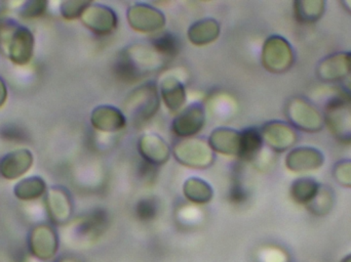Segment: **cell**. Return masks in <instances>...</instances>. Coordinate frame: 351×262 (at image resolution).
I'll list each match as a JSON object with an SVG mask.
<instances>
[{"mask_svg":"<svg viewBox=\"0 0 351 262\" xmlns=\"http://www.w3.org/2000/svg\"><path fill=\"white\" fill-rule=\"evenodd\" d=\"M166 63L152 45L133 44L121 51L115 68L121 79L131 82L158 71Z\"/></svg>","mask_w":351,"mask_h":262,"instance_id":"1","label":"cell"},{"mask_svg":"<svg viewBox=\"0 0 351 262\" xmlns=\"http://www.w3.org/2000/svg\"><path fill=\"white\" fill-rule=\"evenodd\" d=\"M34 43L28 28L10 18H0V53L14 65H26L31 61Z\"/></svg>","mask_w":351,"mask_h":262,"instance_id":"2","label":"cell"},{"mask_svg":"<svg viewBox=\"0 0 351 262\" xmlns=\"http://www.w3.org/2000/svg\"><path fill=\"white\" fill-rule=\"evenodd\" d=\"M324 119L338 142L351 144V90H342L328 101Z\"/></svg>","mask_w":351,"mask_h":262,"instance_id":"3","label":"cell"},{"mask_svg":"<svg viewBox=\"0 0 351 262\" xmlns=\"http://www.w3.org/2000/svg\"><path fill=\"white\" fill-rule=\"evenodd\" d=\"M289 125L297 131L317 133L325 127L323 113L304 96H294L287 102L285 109Z\"/></svg>","mask_w":351,"mask_h":262,"instance_id":"4","label":"cell"},{"mask_svg":"<svg viewBox=\"0 0 351 262\" xmlns=\"http://www.w3.org/2000/svg\"><path fill=\"white\" fill-rule=\"evenodd\" d=\"M160 96L154 83H145L134 90L125 99V114L138 123L152 119L158 113Z\"/></svg>","mask_w":351,"mask_h":262,"instance_id":"5","label":"cell"},{"mask_svg":"<svg viewBox=\"0 0 351 262\" xmlns=\"http://www.w3.org/2000/svg\"><path fill=\"white\" fill-rule=\"evenodd\" d=\"M295 63V53L284 37L272 35L266 39L262 49V65L270 73L282 74Z\"/></svg>","mask_w":351,"mask_h":262,"instance_id":"6","label":"cell"},{"mask_svg":"<svg viewBox=\"0 0 351 262\" xmlns=\"http://www.w3.org/2000/svg\"><path fill=\"white\" fill-rule=\"evenodd\" d=\"M178 162L190 168H208L215 160L214 152L208 142L199 138H184L174 146Z\"/></svg>","mask_w":351,"mask_h":262,"instance_id":"7","label":"cell"},{"mask_svg":"<svg viewBox=\"0 0 351 262\" xmlns=\"http://www.w3.org/2000/svg\"><path fill=\"white\" fill-rule=\"evenodd\" d=\"M28 248L31 257L49 261L59 250V236L51 224H39L31 228L28 235Z\"/></svg>","mask_w":351,"mask_h":262,"instance_id":"8","label":"cell"},{"mask_svg":"<svg viewBox=\"0 0 351 262\" xmlns=\"http://www.w3.org/2000/svg\"><path fill=\"white\" fill-rule=\"evenodd\" d=\"M264 144L276 153L292 150L299 140L298 131L289 123L282 121H270L261 129Z\"/></svg>","mask_w":351,"mask_h":262,"instance_id":"9","label":"cell"},{"mask_svg":"<svg viewBox=\"0 0 351 262\" xmlns=\"http://www.w3.org/2000/svg\"><path fill=\"white\" fill-rule=\"evenodd\" d=\"M315 73L325 83H337L351 77V51H339L324 57L317 64Z\"/></svg>","mask_w":351,"mask_h":262,"instance_id":"10","label":"cell"},{"mask_svg":"<svg viewBox=\"0 0 351 262\" xmlns=\"http://www.w3.org/2000/svg\"><path fill=\"white\" fill-rule=\"evenodd\" d=\"M45 207L49 220L56 226L69 222L73 213V202L69 192L63 187H49L45 194Z\"/></svg>","mask_w":351,"mask_h":262,"instance_id":"11","label":"cell"},{"mask_svg":"<svg viewBox=\"0 0 351 262\" xmlns=\"http://www.w3.org/2000/svg\"><path fill=\"white\" fill-rule=\"evenodd\" d=\"M130 26L138 32L154 33L166 24L165 14L160 10L145 3H136L128 10Z\"/></svg>","mask_w":351,"mask_h":262,"instance_id":"12","label":"cell"},{"mask_svg":"<svg viewBox=\"0 0 351 262\" xmlns=\"http://www.w3.org/2000/svg\"><path fill=\"white\" fill-rule=\"evenodd\" d=\"M80 18L82 24L97 35L110 34L119 23L117 14L110 8L92 2L82 12Z\"/></svg>","mask_w":351,"mask_h":262,"instance_id":"13","label":"cell"},{"mask_svg":"<svg viewBox=\"0 0 351 262\" xmlns=\"http://www.w3.org/2000/svg\"><path fill=\"white\" fill-rule=\"evenodd\" d=\"M325 163V155L313 146L292 148L286 157V166L295 173H306L317 170Z\"/></svg>","mask_w":351,"mask_h":262,"instance_id":"14","label":"cell"},{"mask_svg":"<svg viewBox=\"0 0 351 262\" xmlns=\"http://www.w3.org/2000/svg\"><path fill=\"white\" fill-rule=\"evenodd\" d=\"M206 113L202 105H190L176 116L173 121V132L179 137L188 138L202 131Z\"/></svg>","mask_w":351,"mask_h":262,"instance_id":"15","label":"cell"},{"mask_svg":"<svg viewBox=\"0 0 351 262\" xmlns=\"http://www.w3.org/2000/svg\"><path fill=\"white\" fill-rule=\"evenodd\" d=\"M33 165V154L27 148L12 150L0 160V174L8 181L20 179Z\"/></svg>","mask_w":351,"mask_h":262,"instance_id":"16","label":"cell"},{"mask_svg":"<svg viewBox=\"0 0 351 262\" xmlns=\"http://www.w3.org/2000/svg\"><path fill=\"white\" fill-rule=\"evenodd\" d=\"M138 148L145 162L152 165L165 164L170 158L171 150L168 144L156 134L142 136Z\"/></svg>","mask_w":351,"mask_h":262,"instance_id":"17","label":"cell"},{"mask_svg":"<svg viewBox=\"0 0 351 262\" xmlns=\"http://www.w3.org/2000/svg\"><path fill=\"white\" fill-rule=\"evenodd\" d=\"M90 122L97 131L117 132L127 125L125 114L112 106H99L93 111Z\"/></svg>","mask_w":351,"mask_h":262,"instance_id":"18","label":"cell"},{"mask_svg":"<svg viewBox=\"0 0 351 262\" xmlns=\"http://www.w3.org/2000/svg\"><path fill=\"white\" fill-rule=\"evenodd\" d=\"M208 142L213 150L220 154L237 157L241 154V131L221 127L210 133Z\"/></svg>","mask_w":351,"mask_h":262,"instance_id":"19","label":"cell"},{"mask_svg":"<svg viewBox=\"0 0 351 262\" xmlns=\"http://www.w3.org/2000/svg\"><path fill=\"white\" fill-rule=\"evenodd\" d=\"M160 94L171 112H178L185 104L186 92L183 83L170 76L165 78L160 86Z\"/></svg>","mask_w":351,"mask_h":262,"instance_id":"20","label":"cell"},{"mask_svg":"<svg viewBox=\"0 0 351 262\" xmlns=\"http://www.w3.org/2000/svg\"><path fill=\"white\" fill-rule=\"evenodd\" d=\"M220 34V25L214 18H204L194 23L188 30V38L195 45L214 42Z\"/></svg>","mask_w":351,"mask_h":262,"instance_id":"21","label":"cell"},{"mask_svg":"<svg viewBox=\"0 0 351 262\" xmlns=\"http://www.w3.org/2000/svg\"><path fill=\"white\" fill-rule=\"evenodd\" d=\"M324 0H297L294 2V16L300 24H315L326 12Z\"/></svg>","mask_w":351,"mask_h":262,"instance_id":"22","label":"cell"},{"mask_svg":"<svg viewBox=\"0 0 351 262\" xmlns=\"http://www.w3.org/2000/svg\"><path fill=\"white\" fill-rule=\"evenodd\" d=\"M263 138L261 131L255 127H249L241 131V154L239 158L245 161L258 159L263 148Z\"/></svg>","mask_w":351,"mask_h":262,"instance_id":"23","label":"cell"},{"mask_svg":"<svg viewBox=\"0 0 351 262\" xmlns=\"http://www.w3.org/2000/svg\"><path fill=\"white\" fill-rule=\"evenodd\" d=\"M319 187L321 183L315 179L311 177H301L296 179L291 185V197L297 204L306 207L319 193Z\"/></svg>","mask_w":351,"mask_h":262,"instance_id":"24","label":"cell"},{"mask_svg":"<svg viewBox=\"0 0 351 262\" xmlns=\"http://www.w3.org/2000/svg\"><path fill=\"white\" fill-rule=\"evenodd\" d=\"M47 183L39 176L27 177L14 187V195L22 201H34L47 194Z\"/></svg>","mask_w":351,"mask_h":262,"instance_id":"25","label":"cell"},{"mask_svg":"<svg viewBox=\"0 0 351 262\" xmlns=\"http://www.w3.org/2000/svg\"><path fill=\"white\" fill-rule=\"evenodd\" d=\"M183 193L191 203L198 205L208 203L214 195L212 187L204 179L198 177H190L185 181Z\"/></svg>","mask_w":351,"mask_h":262,"instance_id":"26","label":"cell"},{"mask_svg":"<svg viewBox=\"0 0 351 262\" xmlns=\"http://www.w3.org/2000/svg\"><path fill=\"white\" fill-rule=\"evenodd\" d=\"M150 45L168 61L173 59L180 51V41L172 33L164 32L152 39Z\"/></svg>","mask_w":351,"mask_h":262,"instance_id":"27","label":"cell"},{"mask_svg":"<svg viewBox=\"0 0 351 262\" xmlns=\"http://www.w3.org/2000/svg\"><path fill=\"white\" fill-rule=\"evenodd\" d=\"M334 202H335V195H334L333 189L328 185H321L319 193L311 201V203L306 206V208L311 213L315 214V215H326L331 211Z\"/></svg>","mask_w":351,"mask_h":262,"instance_id":"28","label":"cell"},{"mask_svg":"<svg viewBox=\"0 0 351 262\" xmlns=\"http://www.w3.org/2000/svg\"><path fill=\"white\" fill-rule=\"evenodd\" d=\"M90 2L82 0H67L63 1L60 6V12L66 20H74L80 18L82 12L90 5Z\"/></svg>","mask_w":351,"mask_h":262,"instance_id":"29","label":"cell"},{"mask_svg":"<svg viewBox=\"0 0 351 262\" xmlns=\"http://www.w3.org/2000/svg\"><path fill=\"white\" fill-rule=\"evenodd\" d=\"M334 179L336 183H339L342 187H350L351 189V160L338 161L334 165L333 170H332Z\"/></svg>","mask_w":351,"mask_h":262,"instance_id":"30","label":"cell"},{"mask_svg":"<svg viewBox=\"0 0 351 262\" xmlns=\"http://www.w3.org/2000/svg\"><path fill=\"white\" fill-rule=\"evenodd\" d=\"M47 2L45 0H31L26 2L20 10V16L24 18H36L43 16L47 10Z\"/></svg>","mask_w":351,"mask_h":262,"instance_id":"31","label":"cell"},{"mask_svg":"<svg viewBox=\"0 0 351 262\" xmlns=\"http://www.w3.org/2000/svg\"><path fill=\"white\" fill-rule=\"evenodd\" d=\"M137 215L140 220H154V216L158 212V204L154 199H143L137 204L136 208Z\"/></svg>","mask_w":351,"mask_h":262,"instance_id":"32","label":"cell"},{"mask_svg":"<svg viewBox=\"0 0 351 262\" xmlns=\"http://www.w3.org/2000/svg\"><path fill=\"white\" fill-rule=\"evenodd\" d=\"M6 100H8V88L4 80L0 77V108L5 104Z\"/></svg>","mask_w":351,"mask_h":262,"instance_id":"33","label":"cell"},{"mask_svg":"<svg viewBox=\"0 0 351 262\" xmlns=\"http://www.w3.org/2000/svg\"><path fill=\"white\" fill-rule=\"evenodd\" d=\"M55 262H84L80 257H75V255L66 254L62 255L59 259H56Z\"/></svg>","mask_w":351,"mask_h":262,"instance_id":"34","label":"cell"},{"mask_svg":"<svg viewBox=\"0 0 351 262\" xmlns=\"http://www.w3.org/2000/svg\"><path fill=\"white\" fill-rule=\"evenodd\" d=\"M342 5L346 8V10L351 14V1H342Z\"/></svg>","mask_w":351,"mask_h":262,"instance_id":"35","label":"cell"},{"mask_svg":"<svg viewBox=\"0 0 351 262\" xmlns=\"http://www.w3.org/2000/svg\"><path fill=\"white\" fill-rule=\"evenodd\" d=\"M341 262H351V254L348 255V257H344L343 259H342Z\"/></svg>","mask_w":351,"mask_h":262,"instance_id":"36","label":"cell"}]
</instances>
